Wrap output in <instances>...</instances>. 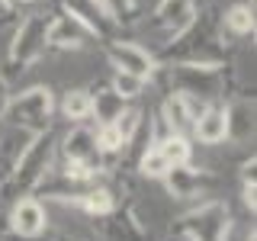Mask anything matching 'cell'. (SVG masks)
Returning <instances> with one entry per match:
<instances>
[{"mask_svg": "<svg viewBox=\"0 0 257 241\" xmlns=\"http://www.w3.org/2000/svg\"><path fill=\"white\" fill-rule=\"evenodd\" d=\"M55 142L58 139H55L52 126L32 135V142L16 158L13 171L0 183V199L4 203H13L20 196H32V190H39L45 183V174L52 171V158H55Z\"/></svg>", "mask_w": 257, "mask_h": 241, "instance_id": "obj_1", "label": "cell"}, {"mask_svg": "<svg viewBox=\"0 0 257 241\" xmlns=\"http://www.w3.org/2000/svg\"><path fill=\"white\" fill-rule=\"evenodd\" d=\"M52 109H55V96L48 87H29L20 96H10L4 106V119L13 129H23V132L36 135L42 129L52 126Z\"/></svg>", "mask_w": 257, "mask_h": 241, "instance_id": "obj_2", "label": "cell"}, {"mask_svg": "<svg viewBox=\"0 0 257 241\" xmlns=\"http://www.w3.org/2000/svg\"><path fill=\"white\" fill-rule=\"evenodd\" d=\"M193 23H196V4L193 0H158L148 32L161 39V45H167L174 39H180L183 32H190Z\"/></svg>", "mask_w": 257, "mask_h": 241, "instance_id": "obj_3", "label": "cell"}, {"mask_svg": "<svg viewBox=\"0 0 257 241\" xmlns=\"http://www.w3.org/2000/svg\"><path fill=\"white\" fill-rule=\"evenodd\" d=\"M45 29H48V16L45 13H32L20 23V29L13 32V42H10V64L16 68H29L42 58V52L48 48V39H45Z\"/></svg>", "mask_w": 257, "mask_h": 241, "instance_id": "obj_4", "label": "cell"}, {"mask_svg": "<svg viewBox=\"0 0 257 241\" xmlns=\"http://www.w3.org/2000/svg\"><path fill=\"white\" fill-rule=\"evenodd\" d=\"M206 109V103L193 93H183V90H171L161 103V123L167 126V132H177V135H187L193 132V123L196 116Z\"/></svg>", "mask_w": 257, "mask_h": 241, "instance_id": "obj_5", "label": "cell"}, {"mask_svg": "<svg viewBox=\"0 0 257 241\" xmlns=\"http://www.w3.org/2000/svg\"><path fill=\"white\" fill-rule=\"evenodd\" d=\"M106 58L116 71H125V74H135L142 80L155 77V55L145 52L142 45L135 42H119V39H106Z\"/></svg>", "mask_w": 257, "mask_h": 241, "instance_id": "obj_6", "label": "cell"}, {"mask_svg": "<svg viewBox=\"0 0 257 241\" xmlns=\"http://www.w3.org/2000/svg\"><path fill=\"white\" fill-rule=\"evenodd\" d=\"M45 39H48V45H52V48H61V52H77V48H84L93 36L87 32V26L77 20V16H71L68 10H58L55 16H48Z\"/></svg>", "mask_w": 257, "mask_h": 241, "instance_id": "obj_7", "label": "cell"}, {"mask_svg": "<svg viewBox=\"0 0 257 241\" xmlns=\"http://www.w3.org/2000/svg\"><path fill=\"white\" fill-rule=\"evenodd\" d=\"M61 155L64 161H80V164L103 171V151L96 148V132L87 129L84 123H74V129L61 139Z\"/></svg>", "mask_w": 257, "mask_h": 241, "instance_id": "obj_8", "label": "cell"}, {"mask_svg": "<svg viewBox=\"0 0 257 241\" xmlns=\"http://www.w3.org/2000/svg\"><path fill=\"white\" fill-rule=\"evenodd\" d=\"M45 225H48V212H45V206L39 203L36 196L13 199V206H10V231L13 235L36 238V235L45 231Z\"/></svg>", "mask_w": 257, "mask_h": 241, "instance_id": "obj_9", "label": "cell"}, {"mask_svg": "<svg viewBox=\"0 0 257 241\" xmlns=\"http://www.w3.org/2000/svg\"><path fill=\"white\" fill-rule=\"evenodd\" d=\"M161 180L167 183V190H171V196L177 199H190V196H199L206 187H212V177L206 171H199V167H190V164H177L171 167Z\"/></svg>", "mask_w": 257, "mask_h": 241, "instance_id": "obj_10", "label": "cell"}, {"mask_svg": "<svg viewBox=\"0 0 257 241\" xmlns=\"http://www.w3.org/2000/svg\"><path fill=\"white\" fill-rule=\"evenodd\" d=\"M61 10L77 16V20L87 26V32L96 36V39H112V32H116V23L109 20V13L103 10L96 0H64Z\"/></svg>", "mask_w": 257, "mask_h": 241, "instance_id": "obj_11", "label": "cell"}, {"mask_svg": "<svg viewBox=\"0 0 257 241\" xmlns=\"http://www.w3.org/2000/svg\"><path fill=\"white\" fill-rule=\"evenodd\" d=\"M103 219V235L106 241H148V231H145V225L135 219L132 212H106L100 215Z\"/></svg>", "mask_w": 257, "mask_h": 241, "instance_id": "obj_12", "label": "cell"}, {"mask_svg": "<svg viewBox=\"0 0 257 241\" xmlns=\"http://www.w3.org/2000/svg\"><path fill=\"white\" fill-rule=\"evenodd\" d=\"M193 135L203 145H222L228 139V123H225V109L222 106H206L193 123Z\"/></svg>", "mask_w": 257, "mask_h": 241, "instance_id": "obj_13", "label": "cell"}, {"mask_svg": "<svg viewBox=\"0 0 257 241\" xmlns=\"http://www.w3.org/2000/svg\"><path fill=\"white\" fill-rule=\"evenodd\" d=\"M225 123H228V139L235 142H247L254 132V109L247 100H238L225 109Z\"/></svg>", "mask_w": 257, "mask_h": 241, "instance_id": "obj_14", "label": "cell"}, {"mask_svg": "<svg viewBox=\"0 0 257 241\" xmlns=\"http://www.w3.org/2000/svg\"><path fill=\"white\" fill-rule=\"evenodd\" d=\"M61 112L71 119V123H84L87 116H93V96L84 87H74V90L64 93L61 100Z\"/></svg>", "mask_w": 257, "mask_h": 241, "instance_id": "obj_15", "label": "cell"}, {"mask_svg": "<svg viewBox=\"0 0 257 241\" xmlns=\"http://www.w3.org/2000/svg\"><path fill=\"white\" fill-rule=\"evenodd\" d=\"M77 206L80 209H87L90 215H106V212H112L116 209V196H112V190L109 187H87L84 190V196L77 199Z\"/></svg>", "mask_w": 257, "mask_h": 241, "instance_id": "obj_16", "label": "cell"}, {"mask_svg": "<svg viewBox=\"0 0 257 241\" xmlns=\"http://www.w3.org/2000/svg\"><path fill=\"white\" fill-rule=\"evenodd\" d=\"M158 148H161V155L167 158V164L177 167V164H190V155H193V148H190V142H187V135H177V132H167L161 142H155Z\"/></svg>", "mask_w": 257, "mask_h": 241, "instance_id": "obj_17", "label": "cell"}, {"mask_svg": "<svg viewBox=\"0 0 257 241\" xmlns=\"http://www.w3.org/2000/svg\"><path fill=\"white\" fill-rule=\"evenodd\" d=\"M90 96H93V112H96V119H100V126L112 123V116H119V112L125 109V100L112 90V87L103 90V93H90Z\"/></svg>", "mask_w": 257, "mask_h": 241, "instance_id": "obj_18", "label": "cell"}, {"mask_svg": "<svg viewBox=\"0 0 257 241\" xmlns=\"http://www.w3.org/2000/svg\"><path fill=\"white\" fill-rule=\"evenodd\" d=\"M112 129L119 132V139L125 142V148L135 142V135H139V129H142V109L139 106H125L119 116H112Z\"/></svg>", "mask_w": 257, "mask_h": 241, "instance_id": "obj_19", "label": "cell"}, {"mask_svg": "<svg viewBox=\"0 0 257 241\" xmlns=\"http://www.w3.org/2000/svg\"><path fill=\"white\" fill-rule=\"evenodd\" d=\"M100 7L109 13L116 26H132L139 20V0H100Z\"/></svg>", "mask_w": 257, "mask_h": 241, "instance_id": "obj_20", "label": "cell"}, {"mask_svg": "<svg viewBox=\"0 0 257 241\" xmlns=\"http://www.w3.org/2000/svg\"><path fill=\"white\" fill-rule=\"evenodd\" d=\"M225 26H228L235 36H251L254 32V10L247 4H235L225 10Z\"/></svg>", "mask_w": 257, "mask_h": 241, "instance_id": "obj_21", "label": "cell"}, {"mask_svg": "<svg viewBox=\"0 0 257 241\" xmlns=\"http://www.w3.org/2000/svg\"><path fill=\"white\" fill-rule=\"evenodd\" d=\"M145 84H148V80H142V77H135V74H125V71H116L112 80H109V87L122 96V100H135V96H142Z\"/></svg>", "mask_w": 257, "mask_h": 241, "instance_id": "obj_22", "label": "cell"}, {"mask_svg": "<svg viewBox=\"0 0 257 241\" xmlns=\"http://www.w3.org/2000/svg\"><path fill=\"white\" fill-rule=\"evenodd\" d=\"M139 171L145 174V177H155V180H161L167 171H171V164H167V158L161 155V148L155 145V148H148L142 155V161H139Z\"/></svg>", "mask_w": 257, "mask_h": 241, "instance_id": "obj_23", "label": "cell"}, {"mask_svg": "<svg viewBox=\"0 0 257 241\" xmlns=\"http://www.w3.org/2000/svg\"><path fill=\"white\" fill-rule=\"evenodd\" d=\"M241 196H244V206L254 212V206H257V187H254V177H244V187H241Z\"/></svg>", "mask_w": 257, "mask_h": 241, "instance_id": "obj_24", "label": "cell"}, {"mask_svg": "<svg viewBox=\"0 0 257 241\" xmlns=\"http://www.w3.org/2000/svg\"><path fill=\"white\" fill-rule=\"evenodd\" d=\"M7 100H10V93H7V80L0 77V116H4V106H7Z\"/></svg>", "mask_w": 257, "mask_h": 241, "instance_id": "obj_25", "label": "cell"}, {"mask_svg": "<svg viewBox=\"0 0 257 241\" xmlns=\"http://www.w3.org/2000/svg\"><path fill=\"white\" fill-rule=\"evenodd\" d=\"M7 241H39V235L36 238H23V235H13V231H10V238H7Z\"/></svg>", "mask_w": 257, "mask_h": 241, "instance_id": "obj_26", "label": "cell"}, {"mask_svg": "<svg viewBox=\"0 0 257 241\" xmlns=\"http://www.w3.org/2000/svg\"><path fill=\"white\" fill-rule=\"evenodd\" d=\"M10 10V0H0V20H4V13Z\"/></svg>", "mask_w": 257, "mask_h": 241, "instance_id": "obj_27", "label": "cell"}, {"mask_svg": "<svg viewBox=\"0 0 257 241\" xmlns=\"http://www.w3.org/2000/svg\"><path fill=\"white\" fill-rule=\"evenodd\" d=\"M10 4H39V0H10Z\"/></svg>", "mask_w": 257, "mask_h": 241, "instance_id": "obj_28", "label": "cell"}]
</instances>
